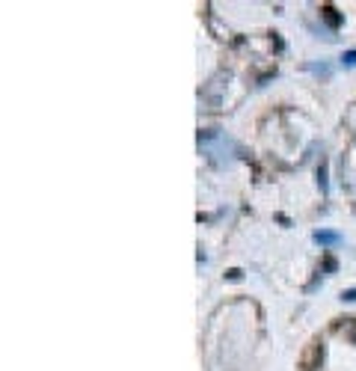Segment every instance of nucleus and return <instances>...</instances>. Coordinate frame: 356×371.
I'll return each instance as SVG.
<instances>
[{"mask_svg": "<svg viewBox=\"0 0 356 371\" xmlns=\"http://www.w3.org/2000/svg\"><path fill=\"white\" fill-rule=\"evenodd\" d=\"M321 18L326 21V27H333V30H339L341 24H344V18L339 15V9H336V6H323V9H321Z\"/></svg>", "mask_w": 356, "mask_h": 371, "instance_id": "nucleus-1", "label": "nucleus"}, {"mask_svg": "<svg viewBox=\"0 0 356 371\" xmlns=\"http://www.w3.org/2000/svg\"><path fill=\"white\" fill-rule=\"evenodd\" d=\"M315 241L323 244V247H336V244H341V235L339 232H326V229H321V232H315Z\"/></svg>", "mask_w": 356, "mask_h": 371, "instance_id": "nucleus-2", "label": "nucleus"}, {"mask_svg": "<svg viewBox=\"0 0 356 371\" xmlns=\"http://www.w3.org/2000/svg\"><path fill=\"white\" fill-rule=\"evenodd\" d=\"M321 270H323V273H336V270H339V261H336L333 255H323V261H321Z\"/></svg>", "mask_w": 356, "mask_h": 371, "instance_id": "nucleus-3", "label": "nucleus"}, {"mask_svg": "<svg viewBox=\"0 0 356 371\" xmlns=\"http://www.w3.org/2000/svg\"><path fill=\"white\" fill-rule=\"evenodd\" d=\"M318 181H321V190L326 193L330 190V181H326V164L321 161V167H318Z\"/></svg>", "mask_w": 356, "mask_h": 371, "instance_id": "nucleus-4", "label": "nucleus"}, {"mask_svg": "<svg viewBox=\"0 0 356 371\" xmlns=\"http://www.w3.org/2000/svg\"><path fill=\"white\" fill-rule=\"evenodd\" d=\"M341 63H344L347 68H353V66H356V51H347L344 57H341Z\"/></svg>", "mask_w": 356, "mask_h": 371, "instance_id": "nucleus-5", "label": "nucleus"}, {"mask_svg": "<svg viewBox=\"0 0 356 371\" xmlns=\"http://www.w3.org/2000/svg\"><path fill=\"white\" fill-rule=\"evenodd\" d=\"M341 300H344V303H356V288H347V291L341 294Z\"/></svg>", "mask_w": 356, "mask_h": 371, "instance_id": "nucleus-6", "label": "nucleus"}, {"mask_svg": "<svg viewBox=\"0 0 356 371\" xmlns=\"http://www.w3.org/2000/svg\"><path fill=\"white\" fill-rule=\"evenodd\" d=\"M347 338H350V341H353V344H356V318H353V324L347 327Z\"/></svg>", "mask_w": 356, "mask_h": 371, "instance_id": "nucleus-7", "label": "nucleus"}, {"mask_svg": "<svg viewBox=\"0 0 356 371\" xmlns=\"http://www.w3.org/2000/svg\"><path fill=\"white\" fill-rule=\"evenodd\" d=\"M226 276H229V279H240V276H243V270L232 268V270H229V273H226Z\"/></svg>", "mask_w": 356, "mask_h": 371, "instance_id": "nucleus-8", "label": "nucleus"}]
</instances>
